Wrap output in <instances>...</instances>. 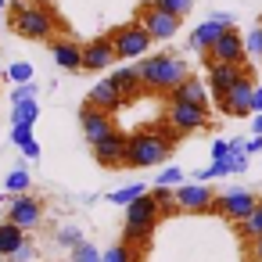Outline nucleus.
Here are the masks:
<instances>
[{
  "instance_id": "f257e3e1",
  "label": "nucleus",
  "mask_w": 262,
  "mask_h": 262,
  "mask_svg": "<svg viewBox=\"0 0 262 262\" xmlns=\"http://www.w3.org/2000/svg\"><path fill=\"white\" fill-rule=\"evenodd\" d=\"M180 133L162 122V126H147V129H137L129 133V147H126V169H147V165H162L169 162L172 147H176Z\"/></svg>"
},
{
  "instance_id": "f03ea898",
  "label": "nucleus",
  "mask_w": 262,
  "mask_h": 262,
  "mask_svg": "<svg viewBox=\"0 0 262 262\" xmlns=\"http://www.w3.org/2000/svg\"><path fill=\"white\" fill-rule=\"evenodd\" d=\"M137 76H140L144 90L165 97L169 90H176V86L190 76V69H187V61L176 58V54H147V58L137 61Z\"/></svg>"
},
{
  "instance_id": "7ed1b4c3",
  "label": "nucleus",
  "mask_w": 262,
  "mask_h": 262,
  "mask_svg": "<svg viewBox=\"0 0 262 262\" xmlns=\"http://www.w3.org/2000/svg\"><path fill=\"white\" fill-rule=\"evenodd\" d=\"M54 11L47 4H33V0H22V4H11V29L22 36V40H33V43H47L54 36Z\"/></svg>"
},
{
  "instance_id": "20e7f679",
  "label": "nucleus",
  "mask_w": 262,
  "mask_h": 262,
  "mask_svg": "<svg viewBox=\"0 0 262 262\" xmlns=\"http://www.w3.org/2000/svg\"><path fill=\"white\" fill-rule=\"evenodd\" d=\"M158 219H162V212H158V205H155V198H151V190L144 194V198H137L129 208H126V223H122V241L126 244H144L155 230H158Z\"/></svg>"
},
{
  "instance_id": "39448f33",
  "label": "nucleus",
  "mask_w": 262,
  "mask_h": 262,
  "mask_svg": "<svg viewBox=\"0 0 262 262\" xmlns=\"http://www.w3.org/2000/svg\"><path fill=\"white\" fill-rule=\"evenodd\" d=\"M108 40H112V47H115V54L122 58V61H137V58H147V51H151V36H147V29L140 26V22H126V26H115L112 33H108Z\"/></svg>"
},
{
  "instance_id": "423d86ee",
  "label": "nucleus",
  "mask_w": 262,
  "mask_h": 262,
  "mask_svg": "<svg viewBox=\"0 0 262 262\" xmlns=\"http://www.w3.org/2000/svg\"><path fill=\"white\" fill-rule=\"evenodd\" d=\"M258 194L255 190H248V187H233V190H226V194H215V201H212V215H223V219H233V223H244L255 208H258Z\"/></svg>"
},
{
  "instance_id": "0eeeda50",
  "label": "nucleus",
  "mask_w": 262,
  "mask_h": 262,
  "mask_svg": "<svg viewBox=\"0 0 262 262\" xmlns=\"http://www.w3.org/2000/svg\"><path fill=\"white\" fill-rule=\"evenodd\" d=\"M244 76H251V69L248 65H219V61H208V90H212V97H215V108L223 112L226 108V97H230V90L244 79Z\"/></svg>"
},
{
  "instance_id": "6e6552de",
  "label": "nucleus",
  "mask_w": 262,
  "mask_h": 262,
  "mask_svg": "<svg viewBox=\"0 0 262 262\" xmlns=\"http://www.w3.org/2000/svg\"><path fill=\"white\" fill-rule=\"evenodd\" d=\"M137 22L147 29V36L158 43V40H172L176 33H180V22L183 18H176V15H165V11H158L151 0L147 4H140V11H137Z\"/></svg>"
},
{
  "instance_id": "1a4fd4ad",
  "label": "nucleus",
  "mask_w": 262,
  "mask_h": 262,
  "mask_svg": "<svg viewBox=\"0 0 262 262\" xmlns=\"http://www.w3.org/2000/svg\"><path fill=\"white\" fill-rule=\"evenodd\" d=\"M165 122L180 137H187V133H198V129L208 126V108H198V104H169L165 108Z\"/></svg>"
},
{
  "instance_id": "9d476101",
  "label": "nucleus",
  "mask_w": 262,
  "mask_h": 262,
  "mask_svg": "<svg viewBox=\"0 0 262 262\" xmlns=\"http://www.w3.org/2000/svg\"><path fill=\"white\" fill-rule=\"evenodd\" d=\"M8 223L22 226L26 233L36 230V226L43 223V201L33 198V194H18V198H11V201H8Z\"/></svg>"
},
{
  "instance_id": "9b49d317",
  "label": "nucleus",
  "mask_w": 262,
  "mask_h": 262,
  "mask_svg": "<svg viewBox=\"0 0 262 262\" xmlns=\"http://www.w3.org/2000/svg\"><path fill=\"white\" fill-rule=\"evenodd\" d=\"M126 147H129V137L126 133H112V137H104V140H97V144H90V151H94V162L97 165H104V169H126Z\"/></svg>"
},
{
  "instance_id": "f8f14e48",
  "label": "nucleus",
  "mask_w": 262,
  "mask_h": 262,
  "mask_svg": "<svg viewBox=\"0 0 262 262\" xmlns=\"http://www.w3.org/2000/svg\"><path fill=\"white\" fill-rule=\"evenodd\" d=\"M212 201H215V190H212L208 183H194V180H187L183 187H176V205H180V212L198 215V212H208Z\"/></svg>"
},
{
  "instance_id": "ddd939ff",
  "label": "nucleus",
  "mask_w": 262,
  "mask_h": 262,
  "mask_svg": "<svg viewBox=\"0 0 262 262\" xmlns=\"http://www.w3.org/2000/svg\"><path fill=\"white\" fill-rule=\"evenodd\" d=\"M205 58H208V61H219V65H244V58H248V51H244V36H241L237 29H226Z\"/></svg>"
},
{
  "instance_id": "4468645a",
  "label": "nucleus",
  "mask_w": 262,
  "mask_h": 262,
  "mask_svg": "<svg viewBox=\"0 0 262 262\" xmlns=\"http://www.w3.org/2000/svg\"><path fill=\"white\" fill-rule=\"evenodd\" d=\"M79 129H83V140H86V144H97V140H104V137L115 133V122H112L108 112L83 104V108H79Z\"/></svg>"
},
{
  "instance_id": "2eb2a0df",
  "label": "nucleus",
  "mask_w": 262,
  "mask_h": 262,
  "mask_svg": "<svg viewBox=\"0 0 262 262\" xmlns=\"http://www.w3.org/2000/svg\"><path fill=\"white\" fill-rule=\"evenodd\" d=\"M115 58L119 54H115L108 36H97V40L83 43V72H104V69H112Z\"/></svg>"
},
{
  "instance_id": "dca6fc26",
  "label": "nucleus",
  "mask_w": 262,
  "mask_h": 262,
  "mask_svg": "<svg viewBox=\"0 0 262 262\" xmlns=\"http://www.w3.org/2000/svg\"><path fill=\"white\" fill-rule=\"evenodd\" d=\"M169 104H198V108H208V79H198V76H187L176 90L165 94Z\"/></svg>"
},
{
  "instance_id": "f3484780",
  "label": "nucleus",
  "mask_w": 262,
  "mask_h": 262,
  "mask_svg": "<svg viewBox=\"0 0 262 262\" xmlns=\"http://www.w3.org/2000/svg\"><path fill=\"white\" fill-rule=\"evenodd\" d=\"M251 94H255V76H244V79L230 90L223 115H230V119H251V115H255V112H251Z\"/></svg>"
},
{
  "instance_id": "a211bd4d",
  "label": "nucleus",
  "mask_w": 262,
  "mask_h": 262,
  "mask_svg": "<svg viewBox=\"0 0 262 262\" xmlns=\"http://www.w3.org/2000/svg\"><path fill=\"white\" fill-rule=\"evenodd\" d=\"M86 104H90V108H101V112H108V115H115V112L126 104V97L119 94V86H115L112 79H101V83H94Z\"/></svg>"
},
{
  "instance_id": "6ab92c4d",
  "label": "nucleus",
  "mask_w": 262,
  "mask_h": 262,
  "mask_svg": "<svg viewBox=\"0 0 262 262\" xmlns=\"http://www.w3.org/2000/svg\"><path fill=\"white\" fill-rule=\"evenodd\" d=\"M51 58L65 72H79L83 69V47L72 43V40H51Z\"/></svg>"
},
{
  "instance_id": "aec40b11",
  "label": "nucleus",
  "mask_w": 262,
  "mask_h": 262,
  "mask_svg": "<svg viewBox=\"0 0 262 262\" xmlns=\"http://www.w3.org/2000/svg\"><path fill=\"white\" fill-rule=\"evenodd\" d=\"M223 33H226V29H223L219 22H212V18H208V22H201V26L190 33V51H198V54H208Z\"/></svg>"
},
{
  "instance_id": "412c9836",
  "label": "nucleus",
  "mask_w": 262,
  "mask_h": 262,
  "mask_svg": "<svg viewBox=\"0 0 262 262\" xmlns=\"http://www.w3.org/2000/svg\"><path fill=\"white\" fill-rule=\"evenodd\" d=\"M108 79L119 86V94L126 97V104H129L133 97H140V90H144V83H140V76H137V65H133V69H115Z\"/></svg>"
},
{
  "instance_id": "4be33fe9",
  "label": "nucleus",
  "mask_w": 262,
  "mask_h": 262,
  "mask_svg": "<svg viewBox=\"0 0 262 262\" xmlns=\"http://www.w3.org/2000/svg\"><path fill=\"white\" fill-rule=\"evenodd\" d=\"M26 237H29V233H26L22 226H15V223L4 219V223H0V258H11V255L26 244Z\"/></svg>"
},
{
  "instance_id": "5701e85b",
  "label": "nucleus",
  "mask_w": 262,
  "mask_h": 262,
  "mask_svg": "<svg viewBox=\"0 0 262 262\" xmlns=\"http://www.w3.org/2000/svg\"><path fill=\"white\" fill-rule=\"evenodd\" d=\"M147 190H151V187H144V183H126V187L112 190V194H108V201H112V205H119V208H129V205H133L137 198H144Z\"/></svg>"
},
{
  "instance_id": "b1692460",
  "label": "nucleus",
  "mask_w": 262,
  "mask_h": 262,
  "mask_svg": "<svg viewBox=\"0 0 262 262\" xmlns=\"http://www.w3.org/2000/svg\"><path fill=\"white\" fill-rule=\"evenodd\" d=\"M36 119H40V104H36V97H33V101H22V104L11 108V126H36Z\"/></svg>"
},
{
  "instance_id": "393cba45",
  "label": "nucleus",
  "mask_w": 262,
  "mask_h": 262,
  "mask_svg": "<svg viewBox=\"0 0 262 262\" xmlns=\"http://www.w3.org/2000/svg\"><path fill=\"white\" fill-rule=\"evenodd\" d=\"M233 230H237L241 241H255V237H262V201H258V208H255L244 223H233Z\"/></svg>"
},
{
  "instance_id": "a878e982",
  "label": "nucleus",
  "mask_w": 262,
  "mask_h": 262,
  "mask_svg": "<svg viewBox=\"0 0 262 262\" xmlns=\"http://www.w3.org/2000/svg\"><path fill=\"white\" fill-rule=\"evenodd\" d=\"M4 187H8V194L11 198H18V194H29V187H33V176H29V169L22 165V169H11L8 172V180H4Z\"/></svg>"
},
{
  "instance_id": "bb28decb",
  "label": "nucleus",
  "mask_w": 262,
  "mask_h": 262,
  "mask_svg": "<svg viewBox=\"0 0 262 262\" xmlns=\"http://www.w3.org/2000/svg\"><path fill=\"white\" fill-rule=\"evenodd\" d=\"M248 162H251V155L244 151V140H241V137H233V140H230V155H226L230 172H244V169H248Z\"/></svg>"
},
{
  "instance_id": "cd10ccee",
  "label": "nucleus",
  "mask_w": 262,
  "mask_h": 262,
  "mask_svg": "<svg viewBox=\"0 0 262 262\" xmlns=\"http://www.w3.org/2000/svg\"><path fill=\"white\" fill-rule=\"evenodd\" d=\"M140 255H137V248L133 244H126V241H115L108 251H101V262H137Z\"/></svg>"
},
{
  "instance_id": "c85d7f7f",
  "label": "nucleus",
  "mask_w": 262,
  "mask_h": 262,
  "mask_svg": "<svg viewBox=\"0 0 262 262\" xmlns=\"http://www.w3.org/2000/svg\"><path fill=\"white\" fill-rule=\"evenodd\" d=\"M151 198H155V205H158L162 215L180 212V205H176V190H172V187H151Z\"/></svg>"
},
{
  "instance_id": "c756f323",
  "label": "nucleus",
  "mask_w": 262,
  "mask_h": 262,
  "mask_svg": "<svg viewBox=\"0 0 262 262\" xmlns=\"http://www.w3.org/2000/svg\"><path fill=\"white\" fill-rule=\"evenodd\" d=\"M151 4H155L158 11H165V15L187 18V15H190V8H194V0H151Z\"/></svg>"
},
{
  "instance_id": "7c9ffc66",
  "label": "nucleus",
  "mask_w": 262,
  "mask_h": 262,
  "mask_svg": "<svg viewBox=\"0 0 262 262\" xmlns=\"http://www.w3.org/2000/svg\"><path fill=\"white\" fill-rule=\"evenodd\" d=\"M72 262H101V248L90 244V241H79L72 248Z\"/></svg>"
},
{
  "instance_id": "2f4dec72",
  "label": "nucleus",
  "mask_w": 262,
  "mask_h": 262,
  "mask_svg": "<svg viewBox=\"0 0 262 262\" xmlns=\"http://www.w3.org/2000/svg\"><path fill=\"white\" fill-rule=\"evenodd\" d=\"M183 183H187V180H183V172H180L176 165H165V169L158 172V180H155V187H172V190L183 187Z\"/></svg>"
},
{
  "instance_id": "473e14b6",
  "label": "nucleus",
  "mask_w": 262,
  "mask_h": 262,
  "mask_svg": "<svg viewBox=\"0 0 262 262\" xmlns=\"http://www.w3.org/2000/svg\"><path fill=\"white\" fill-rule=\"evenodd\" d=\"M8 79H15V86H18V83H33V65H29V61H15V65L8 69Z\"/></svg>"
},
{
  "instance_id": "72a5a7b5",
  "label": "nucleus",
  "mask_w": 262,
  "mask_h": 262,
  "mask_svg": "<svg viewBox=\"0 0 262 262\" xmlns=\"http://www.w3.org/2000/svg\"><path fill=\"white\" fill-rule=\"evenodd\" d=\"M244 51H248L251 58H262V26H255V29L244 36Z\"/></svg>"
},
{
  "instance_id": "f704fd0d",
  "label": "nucleus",
  "mask_w": 262,
  "mask_h": 262,
  "mask_svg": "<svg viewBox=\"0 0 262 262\" xmlns=\"http://www.w3.org/2000/svg\"><path fill=\"white\" fill-rule=\"evenodd\" d=\"M36 97V83H18L11 90V104H22V101H33Z\"/></svg>"
},
{
  "instance_id": "c9c22d12",
  "label": "nucleus",
  "mask_w": 262,
  "mask_h": 262,
  "mask_svg": "<svg viewBox=\"0 0 262 262\" xmlns=\"http://www.w3.org/2000/svg\"><path fill=\"white\" fill-rule=\"evenodd\" d=\"M33 258H36V244H33V237H26V244H22L8 262H33Z\"/></svg>"
},
{
  "instance_id": "e433bc0d",
  "label": "nucleus",
  "mask_w": 262,
  "mask_h": 262,
  "mask_svg": "<svg viewBox=\"0 0 262 262\" xmlns=\"http://www.w3.org/2000/svg\"><path fill=\"white\" fill-rule=\"evenodd\" d=\"M83 241V233L76 230V226H65V230H58V244H65V248H76Z\"/></svg>"
},
{
  "instance_id": "4c0bfd02",
  "label": "nucleus",
  "mask_w": 262,
  "mask_h": 262,
  "mask_svg": "<svg viewBox=\"0 0 262 262\" xmlns=\"http://www.w3.org/2000/svg\"><path fill=\"white\" fill-rule=\"evenodd\" d=\"M26 140H36L33 126H11V144L18 147V144H26Z\"/></svg>"
},
{
  "instance_id": "58836bf2",
  "label": "nucleus",
  "mask_w": 262,
  "mask_h": 262,
  "mask_svg": "<svg viewBox=\"0 0 262 262\" xmlns=\"http://www.w3.org/2000/svg\"><path fill=\"white\" fill-rule=\"evenodd\" d=\"M226 155H230V140H215L212 144V162H223Z\"/></svg>"
},
{
  "instance_id": "ea45409f",
  "label": "nucleus",
  "mask_w": 262,
  "mask_h": 262,
  "mask_svg": "<svg viewBox=\"0 0 262 262\" xmlns=\"http://www.w3.org/2000/svg\"><path fill=\"white\" fill-rule=\"evenodd\" d=\"M212 22H219L223 29H233V22H237V18H233L230 11H215V15H212Z\"/></svg>"
},
{
  "instance_id": "a19ab883",
  "label": "nucleus",
  "mask_w": 262,
  "mask_h": 262,
  "mask_svg": "<svg viewBox=\"0 0 262 262\" xmlns=\"http://www.w3.org/2000/svg\"><path fill=\"white\" fill-rule=\"evenodd\" d=\"M18 151H22L26 158H40V144H36V140H26V144H18Z\"/></svg>"
},
{
  "instance_id": "79ce46f5",
  "label": "nucleus",
  "mask_w": 262,
  "mask_h": 262,
  "mask_svg": "<svg viewBox=\"0 0 262 262\" xmlns=\"http://www.w3.org/2000/svg\"><path fill=\"white\" fill-rule=\"evenodd\" d=\"M244 151L248 155H262V137H248L244 140Z\"/></svg>"
},
{
  "instance_id": "37998d69",
  "label": "nucleus",
  "mask_w": 262,
  "mask_h": 262,
  "mask_svg": "<svg viewBox=\"0 0 262 262\" xmlns=\"http://www.w3.org/2000/svg\"><path fill=\"white\" fill-rule=\"evenodd\" d=\"M251 112L262 115V86H258V83H255V94H251Z\"/></svg>"
},
{
  "instance_id": "c03bdc74",
  "label": "nucleus",
  "mask_w": 262,
  "mask_h": 262,
  "mask_svg": "<svg viewBox=\"0 0 262 262\" xmlns=\"http://www.w3.org/2000/svg\"><path fill=\"white\" fill-rule=\"evenodd\" d=\"M251 137H262V115H251Z\"/></svg>"
},
{
  "instance_id": "a18cd8bd",
  "label": "nucleus",
  "mask_w": 262,
  "mask_h": 262,
  "mask_svg": "<svg viewBox=\"0 0 262 262\" xmlns=\"http://www.w3.org/2000/svg\"><path fill=\"white\" fill-rule=\"evenodd\" d=\"M251 255H255V258H262V237H255V241H251Z\"/></svg>"
},
{
  "instance_id": "49530a36",
  "label": "nucleus",
  "mask_w": 262,
  "mask_h": 262,
  "mask_svg": "<svg viewBox=\"0 0 262 262\" xmlns=\"http://www.w3.org/2000/svg\"><path fill=\"white\" fill-rule=\"evenodd\" d=\"M8 4H11V0H0V11H4V8H8Z\"/></svg>"
},
{
  "instance_id": "de8ad7c7",
  "label": "nucleus",
  "mask_w": 262,
  "mask_h": 262,
  "mask_svg": "<svg viewBox=\"0 0 262 262\" xmlns=\"http://www.w3.org/2000/svg\"><path fill=\"white\" fill-rule=\"evenodd\" d=\"M11 4H22V0H11Z\"/></svg>"
},
{
  "instance_id": "09e8293b",
  "label": "nucleus",
  "mask_w": 262,
  "mask_h": 262,
  "mask_svg": "<svg viewBox=\"0 0 262 262\" xmlns=\"http://www.w3.org/2000/svg\"><path fill=\"white\" fill-rule=\"evenodd\" d=\"M258 26H262V15H258Z\"/></svg>"
},
{
  "instance_id": "8fccbe9b",
  "label": "nucleus",
  "mask_w": 262,
  "mask_h": 262,
  "mask_svg": "<svg viewBox=\"0 0 262 262\" xmlns=\"http://www.w3.org/2000/svg\"><path fill=\"white\" fill-rule=\"evenodd\" d=\"M251 262H262V258H251Z\"/></svg>"
},
{
  "instance_id": "3c124183",
  "label": "nucleus",
  "mask_w": 262,
  "mask_h": 262,
  "mask_svg": "<svg viewBox=\"0 0 262 262\" xmlns=\"http://www.w3.org/2000/svg\"><path fill=\"white\" fill-rule=\"evenodd\" d=\"M0 76H4V69H0Z\"/></svg>"
},
{
  "instance_id": "603ef678",
  "label": "nucleus",
  "mask_w": 262,
  "mask_h": 262,
  "mask_svg": "<svg viewBox=\"0 0 262 262\" xmlns=\"http://www.w3.org/2000/svg\"><path fill=\"white\" fill-rule=\"evenodd\" d=\"M258 86H262V79H258Z\"/></svg>"
}]
</instances>
